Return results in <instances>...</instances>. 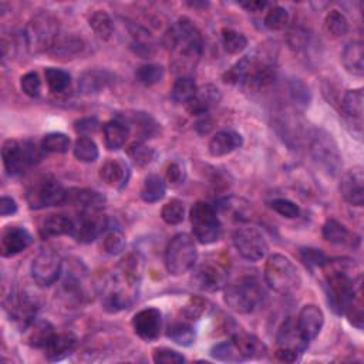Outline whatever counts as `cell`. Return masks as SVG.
I'll list each match as a JSON object with an SVG mask.
<instances>
[{"instance_id": "54", "label": "cell", "mask_w": 364, "mask_h": 364, "mask_svg": "<svg viewBox=\"0 0 364 364\" xmlns=\"http://www.w3.org/2000/svg\"><path fill=\"white\" fill-rule=\"evenodd\" d=\"M299 256H300V260L304 263V266L309 267L310 270H313V269H323L324 264L328 260L327 256L321 250L313 249V247L300 249Z\"/></svg>"}, {"instance_id": "35", "label": "cell", "mask_w": 364, "mask_h": 364, "mask_svg": "<svg viewBox=\"0 0 364 364\" xmlns=\"http://www.w3.org/2000/svg\"><path fill=\"white\" fill-rule=\"evenodd\" d=\"M166 336L173 343L188 347L195 343V328L191 321L181 318L176 321H172L166 328Z\"/></svg>"}, {"instance_id": "43", "label": "cell", "mask_w": 364, "mask_h": 364, "mask_svg": "<svg viewBox=\"0 0 364 364\" xmlns=\"http://www.w3.org/2000/svg\"><path fill=\"white\" fill-rule=\"evenodd\" d=\"M128 119L141 139L152 138L159 129L158 122L146 112H134Z\"/></svg>"}, {"instance_id": "23", "label": "cell", "mask_w": 364, "mask_h": 364, "mask_svg": "<svg viewBox=\"0 0 364 364\" xmlns=\"http://www.w3.org/2000/svg\"><path fill=\"white\" fill-rule=\"evenodd\" d=\"M219 100H220L219 90L215 85L208 84L202 88H198L195 97L186 104V109L191 115H196V117L208 115L210 108L218 105Z\"/></svg>"}, {"instance_id": "39", "label": "cell", "mask_w": 364, "mask_h": 364, "mask_svg": "<svg viewBox=\"0 0 364 364\" xmlns=\"http://www.w3.org/2000/svg\"><path fill=\"white\" fill-rule=\"evenodd\" d=\"M344 314L347 316V318H348L351 326H354L358 330L363 328V323H364L363 283H360L355 287V290H354V293H353V296H351V299H350V301H348V304H347V307L344 310Z\"/></svg>"}, {"instance_id": "49", "label": "cell", "mask_w": 364, "mask_h": 364, "mask_svg": "<svg viewBox=\"0 0 364 364\" xmlns=\"http://www.w3.org/2000/svg\"><path fill=\"white\" fill-rule=\"evenodd\" d=\"M44 152L65 154L71 146V139L63 132L46 134L40 142Z\"/></svg>"}, {"instance_id": "8", "label": "cell", "mask_w": 364, "mask_h": 364, "mask_svg": "<svg viewBox=\"0 0 364 364\" xmlns=\"http://www.w3.org/2000/svg\"><path fill=\"white\" fill-rule=\"evenodd\" d=\"M192 233L202 245L215 243L220 237L222 226L215 208L206 202H196L189 212Z\"/></svg>"}, {"instance_id": "24", "label": "cell", "mask_w": 364, "mask_h": 364, "mask_svg": "<svg viewBox=\"0 0 364 364\" xmlns=\"http://www.w3.org/2000/svg\"><path fill=\"white\" fill-rule=\"evenodd\" d=\"M77 347V337L73 333H55L44 347L46 357L50 361H60L68 357Z\"/></svg>"}, {"instance_id": "12", "label": "cell", "mask_w": 364, "mask_h": 364, "mask_svg": "<svg viewBox=\"0 0 364 364\" xmlns=\"http://www.w3.org/2000/svg\"><path fill=\"white\" fill-rule=\"evenodd\" d=\"M4 309L10 321L24 331L36 320L38 304L36 297H33L30 293L24 290H14L7 296Z\"/></svg>"}, {"instance_id": "53", "label": "cell", "mask_w": 364, "mask_h": 364, "mask_svg": "<svg viewBox=\"0 0 364 364\" xmlns=\"http://www.w3.org/2000/svg\"><path fill=\"white\" fill-rule=\"evenodd\" d=\"M161 218L168 225H179L185 219V206L179 199H171L162 206Z\"/></svg>"}, {"instance_id": "17", "label": "cell", "mask_w": 364, "mask_h": 364, "mask_svg": "<svg viewBox=\"0 0 364 364\" xmlns=\"http://www.w3.org/2000/svg\"><path fill=\"white\" fill-rule=\"evenodd\" d=\"M363 102H364V91L363 88L348 90L341 101L343 115L346 118L347 125L353 128V134L361 136L363 134Z\"/></svg>"}, {"instance_id": "33", "label": "cell", "mask_w": 364, "mask_h": 364, "mask_svg": "<svg viewBox=\"0 0 364 364\" xmlns=\"http://www.w3.org/2000/svg\"><path fill=\"white\" fill-rule=\"evenodd\" d=\"M232 340L236 344L243 361L260 357L266 353V346L256 336L247 333H237L232 337Z\"/></svg>"}, {"instance_id": "61", "label": "cell", "mask_w": 364, "mask_h": 364, "mask_svg": "<svg viewBox=\"0 0 364 364\" xmlns=\"http://www.w3.org/2000/svg\"><path fill=\"white\" fill-rule=\"evenodd\" d=\"M185 178L183 168L178 162H171L165 171V179L171 185H179Z\"/></svg>"}, {"instance_id": "48", "label": "cell", "mask_w": 364, "mask_h": 364, "mask_svg": "<svg viewBox=\"0 0 364 364\" xmlns=\"http://www.w3.org/2000/svg\"><path fill=\"white\" fill-rule=\"evenodd\" d=\"M73 152L80 162H85V164L95 162L100 155L97 144L88 136H80L74 144Z\"/></svg>"}, {"instance_id": "62", "label": "cell", "mask_w": 364, "mask_h": 364, "mask_svg": "<svg viewBox=\"0 0 364 364\" xmlns=\"http://www.w3.org/2000/svg\"><path fill=\"white\" fill-rule=\"evenodd\" d=\"M17 212V203L13 198L9 196H1L0 199V215L1 216H10Z\"/></svg>"}, {"instance_id": "3", "label": "cell", "mask_w": 364, "mask_h": 364, "mask_svg": "<svg viewBox=\"0 0 364 364\" xmlns=\"http://www.w3.org/2000/svg\"><path fill=\"white\" fill-rule=\"evenodd\" d=\"M225 303L239 314L253 313L260 307L264 291L256 277L243 276L236 282L225 286Z\"/></svg>"}, {"instance_id": "6", "label": "cell", "mask_w": 364, "mask_h": 364, "mask_svg": "<svg viewBox=\"0 0 364 364\" xmlns=\"http://www.w3.org/2000/svg\"><path fill=\"white\" fill-rule=\"evenodd\" d=\"M60 36L58 21L50 13L41 11L31 17L27 23L24 37L31 53H48L54 41Z\"/></svg>"}, {"instance_id": "45", "label": "cell", "mask_w": 364, "mask_h": 364, "mask_svg": "<svg viewBox=\"0 0 364 364\" xmlns=\"http://www.w3.org/2000/svg\"><path fill=\"white\" fill-rule=\"evenodd\" d=\"M324 30L331 38H340L348 33V21L338 10H331L324 17Z\"/></svg>"}, {"instance_id": "13", "label": "cell", "mask_w": 364, "mask_h": 364, "mask_svg": "<svg viewBox=\"0 0 364 364\" xmlns=\"http://www.w3.org/2000/svg\"><path fill=\"white\" fill-rule=\"evenodd\" d=\"M233 245L237 253L249 260L259 262L267 253V243L262 232L255 226H242L233 233Z\"/></svg>"}, {"instance_id": "18", "label": "cell", "mask_w": 364, "mask_h": 364, "mask_svg": "<svg viewBox=\"0 0 364 364\" xmlns=\"http://www.w3.org/2000/svg\"><path fill=\"white\" fill-rule=\"evenodd\" d=\"M340 193L353 206L364 205V172L361 166H354L341 176Z\"/></svg>"}, {"instance_id": "34", "label": "cell", "mask_w": 364, "mask_h": 364, "mask_svg": "<svg viewBox=\"0 0 364 364\" xmlns=\"http://www.w3.org/2000/svg\"><path fill=\"white\" fill-rule=\"evenodd\" d=\"M101 249L104 253L117 256L125 249V235L121 228L112 226L111 222L108 223L105 232L101 235Z\"/></svg>"}, {"instance_id": "64", "label": "cell", "mask_w": 364, "mask_h": 364, "mask_svg": "<svg viewBox=\"0 0 364 364\" xmlns=\"http://www.w3.org/2000/svg\"><path fill=\"white\" fill-rule=\"evenodd\" d=\"M297 357H299L297 353L286 350V348H277V351H276V358L280 361H284V363H293L297 360Z\"/></svg>"}, {"instance_id": "36", "label": "cell", "mask_w": 364, "mask_h": 364, "mask_svg": "<svg viewBox=\"0 0 364 364\" xmlns=\"http://www.w3.org/2000/svg\"><path fill=\"white\" fill-rule=\"evenodd\" d=\"M323 237L333 245H353L351 232L338 220L327 219L323 225Z\"/></svg>"}, {"instance_id": "44", "label": "cell", "mask_w": 364, "mask_h": 364, "mask_svg": "<svg viewBox=\"0 0 364 364\" xmlns=\"http://www.w3.org/2000/svg\"><path fill=\"white\" fill-rule=\"evenodd\" d=\"M44 77H46L47 87L53 94L65 92L71 85V75L67 71L60 68H53V67L46 68Z\"/></svg>"}, {"instance_id": "46", "label": "cell", "mask_w": 364, "mask_h": 364, "mask_svg": "<svg viewBox=\"0 0 364 364\" xmlns=\"http://www.w3.org/2000/svg\"><path fill=\"white\" fill-rule=\"evenodd\" d=\"M220 41L228 54H239L247 47L246 36L232 28H222Z\"/></svg>"}, {"instance_id": "60", "label": "cell", "mask_w": 364, "mask_h": 364, "mask_svg": "<svg viewBox=\"0 0 364 364\" xmlns=\"http://www.w3.org/2000/svg\"><path fill=\"white\" fill-rule=\"evenodd\" d=\"M100 128V121L95 117H88V118H81L74 122V129L77 134L81 136H88Z\"/></svg>"}, {"instance_id": "14", "label": "cell", "mask_w": 364, "mask_h": 364, "mask_svg": "<svg viewBox=\"0 0 364 364\" xmlns=\"http://www.w3.org/2000/svg\"><path fill=\"white\" fill-rule=\"evenodd\" d=\"M109 219L98 210H81L74 219L73 237L80 243H91L98 239L107 229Z\"/></svg>"}, {"instance_id": "56", "label": "cell", "mask_w": 364, "mask_h": 364, "mask_svg": "<svg viewBox=\"0 0 364 364\" xmlns=\"http://www.w3.org/2000/svg\"><path fill=\"white\" fill-rule=\"evenodd\" d=\"M290 97L294 101V104L301 108L309 107L311 101V94L309 87L300 80H293L290 82Z\"/></svg>"}, {"instance_id": "59", "label": "cell", "mask_w": 364, "mask_h": 364, "mask_svg": "<svg viewBox=\"0 0 364 364\" xmlns=\"http://www.w3.org/2000/svg\"><path fill=\"white\" fill-rule=\"evenodd\" d=\"M152 360L156 364H181L185 361V357L175 350H171L166 347H159V348L154 350Z\"/></svg>"}, {"instance_id": "9", "label": "cell", "mask_w": 364, "mask_h": 364, "mask_svg": "<svg viewBox=\"0 0 364 364\" xmlns=\"http://www.w3.org/2000/svg\"><path fill=\"white\" fill-rule=\"evenodd\" d=\"M310 152L313 159L328 173L337 175L341 168V155L333 136L324 129L314 128L310 134Z\"/></svg>"}, {"instance_id": "20", "label": "cell", "mask_w": 364, "mask_h": 364, "mask_svg": "<svg viewBox=\"0 0 364 364\" xmlns=\"http://www.w3.org/2000/svg\"><path fill=\"white\" fill-rule=\"evenodd\" d=\"M296 324L301 336L310 343L320 334L324 324V314L316 304H306L300 310Z\"/></svg>"}, {"instance_id": "55", "label": "cell", "mask_w": 364, "mask_h": 364, "mask_svg": "<svg viewBox=\"0 0 364 364\" xmlns=\"http://www.w3.org/2000/svg\"><path fill=\"white\" fill-rule=\"evenodd\" d=\"M206 310V300L202 299V297H198V296H192L186 304L182 307L181 310V314L185 320L188 321H196Z\"/></svg>"}, {"instance_id": "51", "label": "cell", "mask_w": 364, "mask_h": 364, "mask_svg": "<svg viewBox=\"0 0 364 364\" xmlns=\"http://www.w3.org/2000/svg\"><path fill=\"white\" fill-rule=\"evenodd\" d=\"M210 355L215 358V360H219V361H226V363H239V361H243L236 344L233 343V340H228V341H222V343H218L215 344L212 348H210Z\"/></svg>"}, {"instance_id": "28", "label": "cell", "mask_w": 364, "mask_h": 364, "mask_svg": "<svg viewBox=\"0 0 364 364\" xmlns=\"http://www.w3.org/2000/svg\"><path fill=\"white\" fill-rule=\"evenodd\" d=\"M102 135L105 148L108 151H118L129 136V127L122 119H111L102 125Z\"/></svg>"}, {"instance_id": "57", "label": "cell", "mask_w": 364, "mask_h": 364, "mask_svg": "<svg viewBox=\"0 0 364 364\" xmlns=\"http://www.w3.org/2000/svg\"><path fill=\"white\" fill-rule=\"evenodd\" d=\"M270 208L283 218L294 219L300 215V208L293 200L286 198H276L270 202Z\"/></svg>"}, {"instance_id": "42", "label": "cell", "mask_w": 364, "mask_h": 364, "mask_svg": "<svg viewBox=\"0 0 364 364\" xmlns=\"http://www.w3.org/2000/svg\"><path fill=\"white\" fill-rule=\"evenodd\" d=\"M88 24L95 33V36L101 40H109L114 34V21L108 13L102 10H95L88 17Z\"/></svg>"}, {"instance_id": "5", "label": "cell", "mask_w": 364, "mask_h": 364, "mask_svg": "<svg viewBox=\"0 0 364 364\" xmlns=\"http://www.w3.org/2000/svg\"><path fill=\"white\" fill-rule=\"evenodd\" d=\"M43 148L33 141L7 139L1 148L4 169L9 175H20L43 159Z\"/></svg>"}, {"instance_id": "29", "label": "cell", "mask_w": 364, "mask_h": 364, "mask_svg": "<svg viewBox=\"0 0 364 364\" xmlns=\"http://www.w3.org/2000/svg\"><path fill=\"white\" fill-rule=\"evenodd\" d=\"M74 230V219L65 215H50L46 218L38 229V233L43 239L63 236V235H73Z\"/></svg>"}, {"instance_id": "37", "label": "cell", "mask_w": 364, "mask_h": 364, "mask_svg": "<svg viewBox=\"0 0 364 364\" xmlns=\"http://www.w3.org/2000/svg\"><path fill=\"white\" fill-rule=\"evenodd\" d=\"M131 50L138 54L142 58H148L151 55H154L155 53V46L154 41L149 36V33H146L144 28H141L139 26H131Z\"/></svg>"}, {"instance_id": "7", "label": "cell", "mask_w": 364, "mask_h": 364, "mask_svg": "<svg viewBox=\"0 0 364 364\" xmlns=\"http://www.w3.org/2000/svg\"><path fill=\"white\" fill-rule=\"evenodd\" d=\"M198 250L193 239L186 233L175 235L165 250L166 270L173 276H181L193 269Z\"/></svg>"}, {"instance_id": "22", "label": "cell", "mask_w": 364, "mask_h": 364, "mask_svg": "<svg viewBox=\"0 0 364 364\" xmlns=\"http://www.w3.org/2000/svg\"><path fill=\"white\" fill-rule=\"evenodd\" d=\"M276 340H277L279 348H286L297 354H301L309 346V341L301 336V333L297 328L296 320L291 317L286 318L282 323V326L279 327Z\"/></svg>"}, {"instance_id": "63", "label": "cell", "mask_w": 364, "mask_h": 364, "mask_svg": "<svg viewBox=\"0 0 364 364\" xmlns=\"http://www.w3.org/2000/svg\"><path fill=\"white\" fill-rule=\"evenodd\" d=\"M240 6H242V7H245L247 11L257 13V11H263L266 7H269V6H270V3L256 0V1H246V3H240Z\"/></svg>"}, {"instance_id": "2", "label": "cell", "mask_w": 364, "mask_h": 364, "mask_svg": "<svg viewBox=\"0 0 364 364\" xmlns=\"http://www.w3.org/2000/svg\"><path fill=\"white\" fill-rule=\"evenodd\" d=\"M164 43L168 51L173 55V65L181 70L195 65L203 48L200 31L186 17L178 18L166 30Z\"/></svg>"}, {"instance_id": "10", "label": "cell", "mask_w": 364, "mask_h": 364, "mask_svg": "<svg viewBox=\"0 0 364 364\" xmlns=\"http://www.w3.org/2000/svg\"><path fill=\"white\" fill-rule=\"evenodd\" d=\"M65 198H67V189H64L63 185L51 176H44L37 179L28 186L26 192V200L30 209L61 206L65 203Z\"/></svg>"}, {"instance_id": "1", "label": "cell", "mask_w": 364, "mask_h": 364, "mask_svg": "<svg viewBox=\"0 0 364 364\" xmlns=\"http://www.w3.org/2000/svg\"><path fill=\"white\" fill-rule=\"evenodd\" d=\"M142 259L139 255L125 256L107 279L102 287L101 304L108 313L129 309L138 299L142 276Z\"/></svg>"}, {"instance_id": "38", "label": "cell", "mask_w": 364, "mask_h": 364, "mask_svg": "<svg viewBox=\"0 0 364 364\" xmlns=\"http://www.w3.org/2000/svg\"><path fill=\"white\" fill-rule=\"evenodd\" d=\"M166 193V185L162 176L156 173H151L145 178L142 189H141V198L146 203H155L159 202Z\"/></svg>"}, {"instance_id": "19", "label": "cell", "mask_w": 364, "mask_h": 364, "mask_svg": "<svg viewBox=\"0 0 364 364\" xmlns=\"http://www.w3.org/2000/svg\"><path fill=\"white\" fill-rule=\"evenodd\" d=\"M33 243L31 233L21 226L7 228L0 240V253L3 257H11L26 250Z\"/></svg>"}, {"instance_id": "21", "label": "cell", "mask_w": 364, "mask_h": 364, "mask_svg": "<svg viewBox=\"0 0 364 364\" xmlns=\"http://www.w3.org/2000/svg\"><path fill=\"white\" fill-rule=\"evenodd\" d=\"M129 175L128 164L119 158H109L100 168L101 181L115 189H122L128 183Z\"/></svg>"}, {"instance_id": "25", "label": "cell", "mask_w": 364, "mask_h": 364, "mask_svg": "<svg viewBox=\"0 0 364 364\" xmlns=\"http://www.w3.org/2000/svg\"><path fill=\"white\" fill-rule=\"evenodd\" d=\"M243 144V138L239 132L236 131H220L216 132L209 144H208V151L212 156H225L240 148Z\"/></svg>"}, {"instance_id": "32", "label": "cell", "mask_w": 364, "mask_h": 364, "mask_svg": "<svg viewBox=\"0 0 364 364\" xmlns=\"http://www.w3.org/2000/svg\"><path fill=\"white\" fill-rule=\"evenodd\" d=\"M24 331L26 343L36 348H44L55 334L53 324L47 320H34Z\"/></svg>"}, {"instance_id": "31", "label": "cell", "mask_w": 364, "mask_h": 364, "mask_svg": "<svg viewBox=\"0 0 364 364\" xmlns=\"http://www.w3.org/2000/svg\"><path fill=\"white\" fill-rule=\"evenodd\" d=\"M341 63L344 68L353 75L364 74V47L361 41H350L343 53Z\"/></svg>"}, {"instance_id": "50", "label": "cell", "mask_w": 364, "mask_h": 364, "mask_svg": "<svg viewBox=\"0 0 364 364\" xmlns=\"http://www.w3.org/2000/svg\"><path fill=\"white\" fill-rule=\"evenodd\" d=\"M290 20L289 11L282 6H272L267 13L264 14L263 24L270 31H279L283 30Z\"/></svg>"}, {"instance_id": "11", "label": "cell", "mask_w": 364, "mask_h": 364, "mask_svg": "<svg viewBox=\"0 0 364 364\" xmlns=\"http://www.w3.org/2000/svg\"><path fill=\"white\" fill-rule=\"evenodd\" d=\"M31 277L41 286L48 287L54 284L63 273V259L61 255L51 247L41 249L31 262Z\"/></svg>"}, {"instance_id": "15", "label": "cell", "mask_w": 364, "mask_h": 364, "mask_svg": "<svg viewBox=\"0 0 364 364\" xmlns=\"http://www.w3.org/2000/svg\"><path fill=\"white\" fill-rule=\"evenodd\" d=\"M191 282L198 290L218 291L228 284V272L220 263L205 262L195 269Z\"/></svg>"}, {"instance_id": "30", "label": "cell", "mask_w": 364, "mask_h": 364, "mask_svg": "<svg viewBox=\"0 0 364 364\" xmlns=\"http://www.w3.org/2000/svg\"><path fill=\"white\" fill-rule=\"evenodd\" d=\"M82 48H84V43L80 37L60 34L54 41L53 47L48 50V54L53 58L70 60V58H74L77 54H80Z\"/></svg>"}, {"instance_id": "52", "label": "cell", "mask_w": 364, "mask_h": 364, "mask_svg": "<svg viewBox=\"0 0 364 364\" xmlns=\"http://www.w3.org/2000/svg\"><path fill=\"white\" fill-rule=\"evenodd\" d=\"M165 70L161 64H144L136 68L135 78L144 85H154L164 78Z\"/></svg>"}, {"instance_id": "27", "label": "cell", "mask_w": 364, "mask_h": 364, "mask_svg": "<svg viewBox=\"0 0 364 364\" xmlns=\"http://www.w3.org/2000/svg\"><path fill=\"white\" fill-rule=\"evenodd\" d=\"M65 203L78 206L81 210H100L105 203V198L92 189H68Z\"/></svg>"}, {"instance_id": "4", "label": "cell", "mask_w": 364, "mask_h": 364, "mask_svg": "<svg viewBox=\"0 0 364 364\" xmlns=\"http://www.w3.org/2000/svg\"><path fill=\"white\" fill-rule=\"evenodd\" d=\"M264 280L279 294H291L301 286V276L294 263L279 253L269 256L264 264Z\"/></svg>"}, {"instance_id": "40", "label": "cell", "mask_w": 364, "mask_h": 364, "mask_svg": "<svg viewBox=\"0 0 364 364\" xmlns=\"http://www.w3.org/2000/svg\"><path fill=\"white\" fill-rule=\"evenodd\" d=\"M198 87L193 81V78L191 77H179L171 90V100L175 104H188L196 94Z\"/></svg>"}, {"instance_id": "26", "label": "cell", "mask_w": 364, "mask_h": 364, "mask_svg": "<svg viewBox=\"0 0 364 364\" xmlns=\"http://www.w3.org/2000/svg\"><path fill=\"white\" fill-rule=\"evenodd\" d=\"M114 81V75L107 70H90L78 78V90L85 95H94L105 90Z\"/></svg>"}, {"instance_id": "41", "label": "cell", "mask_w": 364, "mask_h": 364, "mask_svg": "<svg viewBox=\"0 0 364 364\" xmlns=\"http://www.w3.org/2000/svg\"><path fill=\"white\" fill-rule=\"evenodd\" d=\"M60 296L67 304H78L84 299V287L78 276L75 274H68L61 284Z\"/></svg>"}, {"instance_id": "16", "label": "cell", "mask_w": 364, "mask_h": 364, "mask_svg": "<svg viewBox=\"0 0 364 364\" xmlns=\"http://www.w3.org/2000/svg\"><path fill=\"white\" fill-rule=\"evenodd\" d=\"M134 333L144 341H154L162 330V313L155 307L139 310L132 317Z\"/></svg>"}, {"instance_id": "47", "label": "cell", "mask_w": 364, "mask_h": 364, "mask_svg": "<svg viewBox=\"0 0 364 364\" xmlns=\"http://www.w3.org/2000/svg\"><path fill=\"white\" fill-rule=\"evenodd\" d=\"M127 155L135 166L142 168V166H146L154 162L156 152L152 148L146 146L142 141H138V142H132L127 148Z\"/></svg>"}, {"instance_id": "58", "label": "cell", "mask_w": 364, "mask_h": 364, "mask_svg": "<svg viewBox=\"0 0 364 364\" xmlns=\"http://www.w3.org/2000/svg\"><path fill=\"white\" fill-rule=\"evenodd\" d=\"M20 87H21V91L31 97V98H36L40 95L41 92V80L38 77L37 73L34 71H28L26 73L21 80H20Z\"/></svg>"}]
</instances>
